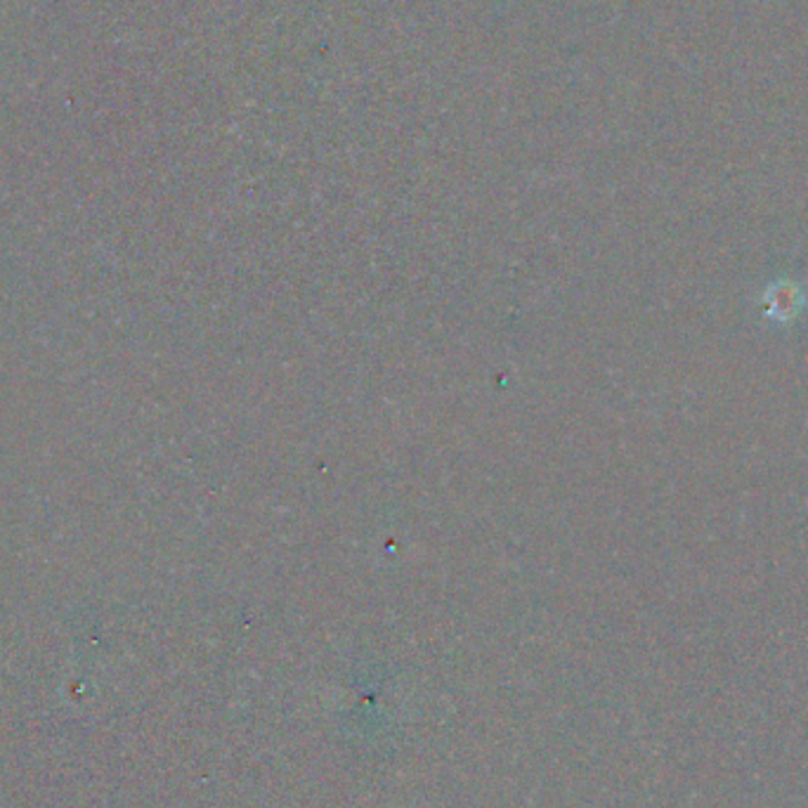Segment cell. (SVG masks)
I'll list each match as a JSON object with an SVG mask.
<instances>
[{"label": "cell", "instance_id": "6da1fadb", "mask_svg": "<svg viewBox=\"0 0 808 808\" xmlns=\"http://www.w3.org/2000/svg\"><path fill=\"white\" fill-rule=\"evenodd\" d=\"M801 301H804V296L797 289V284L785 282L768 291L766 307L770 315H776V317H792L795 312L801 307Z\"/></svg>", "mask_w": 808, "mask_h": 808}]
</instances>
